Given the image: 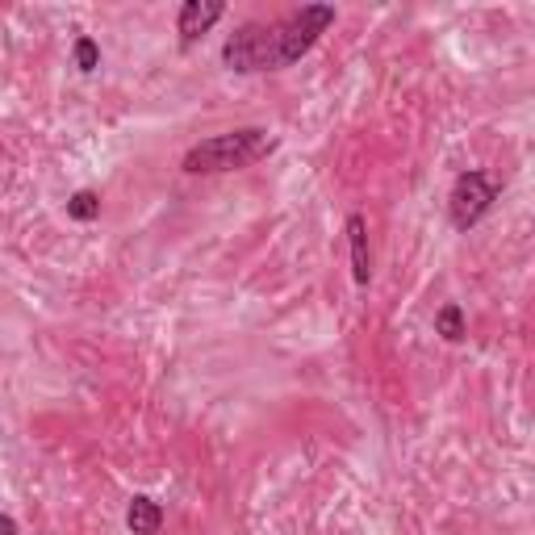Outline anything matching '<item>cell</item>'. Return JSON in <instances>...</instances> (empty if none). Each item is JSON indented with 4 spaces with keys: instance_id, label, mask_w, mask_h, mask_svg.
Here are the masks:
<instances>
[{
    "instance_id": "obj_1",
    "label": "cell",
    "mask_w": 535,
    "mask_h": 535,
    "mask_svg": "<svg viewBox=\"0 0 535 535\" xmlns=\"http://www.w3.org/2000/svg\"><path fill=\"white\" fill-rule=\"evenodd\" d=\"M335 26L331 5H306L281 21H247L222 46V63L230 72H276V67L297 63L310 46Z\"/></svg>"
},
{
    "instance_id": "obj_2",
    "label": "cell",
    "mask_w": 535,
    "mask_h": 535,
    "mask_svg": "<svg viewBox=\"0 0 535 535\" xmlns=\"http://www.w3.org/2000/svg\"><path fill=\"white\" fill-rule=\"evenodd\" d=\"M268 151H276V138L260 126H247V130H230V134H214L205 143L189 147L184 155V172L189 176H218V172H239L251 168L255 159H264Z\"/></svg>"
},
{
    "instance_id": "obj_3",
    "label": "cell",
    "mask_w": 535,
    "mask_h": 535,
    "mask_svg": "<svg viewBox=\"0 0 535 535\" xmlns=\"http://www.w3.org/2000/svg\"><path fill=\"white\" fill-rule=\"evenodd\" d=\"M494 197H498V184H494L490 176H485V172H464V176H456L452 197H448L452 226H456V230L477 226L485 214H490Z\"/></svg>"
},
{
    "instance_id": "obj_4",
    "label": "cell",
    "mask_w": 535,
    "mask_h": 535,
    "mask_svg": "<svg viewBox=\"0 0 535 535\" xmlns=\"http://www.w3.org/2000/svg\"><path fill=\"white\" fill-rule=\"evenodd\" d=\"M226 13V5L222 0H184V9H180V38H184V46L189 42H197L201 34H209V26Z\"/></svg>"
},
{
    "instance_id": "obj_5",
    "label": "cell",
    "mask_w": 535,
    "mask_h": 535,
    "mask_svg": "<svg viewBox=\"0 0 535 535\" xmlns=\"http://www.w3.org/2000/svg\"><path fill=\"white\" fill-rule=\"evenodd\" d=\"M347 243H352V276L356 285L372 281V251H368V222L360 214L347 218Z\"/></svg>"
},
{
    "instance_id": "obj_6",
    "label": "cell",
    "mask_w": 535,
    "mask_h": 535,
    "mask_svg": "<svg viewBox=\"0 0 535 535\" xmlns=\"http://www.w3.org/2000/svg\"><path fill=\"white\" fill-rule=\"evenodd\" d=\"M126 523H130L134 535H159V527H164V506H159L155 498H147V494H138L126 510Z\"/></svg>"
},
{
    "instance_id": "obj_7",
    "label": "cell",
    "mask_w": 535,
    "mask_h": 535,
    "mask_svg": "<svg viewBox=\"0 0 535 535\" xmlns=\"http://www.w3.org/2000/svg\"><path fill=\"white\" fill-rule=\"evenodd\" d=\"M435 335H444L448 343H460L464 335H469V331H464V314H460V306H452V301H448V306L435 314Z\"/></svg>"
},
{
    "instance_id": "obj_8",
    "label": "cell",
    "mask_w": 535,
    "mask_h": 535,
    "mask_svg": "<svg viewBox=\"0 0 535 535\" xmlns=\"http://www.w3.org/2000/svg\"><path fill=\"white\" fill-rule=\"evenodd\" d=\"M67 218H76V222H92V218H101V197L92 193V189H80L72 201H67Z\"/></svg>"
},
{
    "instance_id": "obj_9",
    "label": "cell",
    "mask_w": 535,
    "mask_h": 535,
    "mask_svg": "<svg viewBox=\"0 0 535 535\" xmlns=\"http://www.w3.org/2000/svg\"><path fill=\"white\" fill-rule=\"evenodd\" d=\"M97 63H101L97 42H92V38H80V42H76V67H80V72H97Z\"/></svg>"
},
{
    "instance_id": "obj_10",
    "label": "cell",
    "mask_w": 535,
    "mask_h": 535,
    "mask_svg": "<svg viewBox=\"0 0 535 535\" xmlns=\"http://www.w3.org/2000/svg\"><path fill=\"white\" fill-rule=\"evenodd\" d=\"M0 535H17V523L9 515H0Z\"/></svg>"
}]
</instances>
